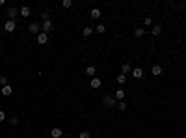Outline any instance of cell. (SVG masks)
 Segmentation results:
<instances>
[{
	"mask_svg": "<svg viewBox=\"0 0 186 138\" xmlns=\"http://www.w3.org/2000/svg\"><path fill=\"white\" fill-rule=\"evenodd\" d=\"M102 103H104V106H108V108H110V106H117V101H115L114 95H106L102 99Z\"/></svg>",
	"mask_w": 186,
	"mask_h": 138,
	"instance_id": "6da1fadb",
	"label": "cell"
},
{
	"mask_svg": "<svg viewBox=\"0 0 186 138\" xmlns=\"http://www.w3.org/2000/svg\"><path fill=\"white\" fill-rule=\"evenodd\" d=\"M15 28H17V23H15V21H6V24H4V30H6L8 34L15 32Z\"/></svg>",
	"mask_w": 186,
	"mask_h": 138,
	"instance_id": "7a4b0ae2",
	"label": "cell"
},
{
	"mask_svg": "<svg viewBox=\"0 0 186 138\" xmlns=\"http://www.w3.org/2000/svg\"><path fill=\"white\" fill-rule=\"evenodd\" d=\"M89 86H91L93 90H97V88H100V86H102V80H100L99 76H93V79L89 80Z\"/></svg>",
	"mask_w": 186,
	"mask_h": 138,
	"instance_id": "3957f363",
	"label": "cell"
},
{
	"mask_svg": "<svg viewBox=\"0 0 186 138\" xmlns=\"http://www.w3.org/2000/svg\"><path fill=\"white\" fill-rule=\"evenodd\" d=\"M28 32L37 35V34H41V26H39V24H36V23H32V24L28 26Z\"/></svg>",
	"mask_w": 186,
	"mask_h": 138,
	"instance_id": "277c9868",
	"label": "cell"
},
{
	"mask_svg": "<svg viewBox=\"0 0 186 138\" xmlns=\"http://www.w3.org/2000/svg\"><path fill=\"white\" fill-rule=\"evenodd\" d=\"M37 43H39V45H45V43H48V34H45V32L37 34Z\"/></svg>",
	"mask_w": 186,
	"mask_h": 138,
	"instance_id": "5b68a950",
	"label": "cell"
},
{
	"mask_svg": "<svg viewBox=\"0 0 186 138\" xmlns=\"http://www.w3.org/2000/svg\"><path fill=\"white\" fill-rule=\"evenodd\" d=\"M50 30H52V23H50V19H48V21H43V24H41V32L48 34Z\"/></svg>",
	"mask_w": 186,
	"mask_h": 138,
	"instance_id": "8992f818",
	"label": "cell"
},
{
	"mask_svg": "<svg viewBox=\"0 0 186 138\" xmlns=\"http://www.w3.org/2000/svg\"><path fill=\"white\" fill-rule=\"evenodd\" d=\"M0 93H2L4 97H9V95H11L13 93V88H11V86H2V90H0Z\"/></svg>",
	"mask_w": 186,
	"mask_h": 138,
	"instance_id": "52a82bcc",
	"label": "cell"
},
{
	"mask_svg": "<svg viewBox=\"0 0 186 138\" xmlns=\"http://www.w3.org/2000/svg\"><path fill=\"white\" fill-rule=\"evenodd\" d=\"M132 76H134L136 80H140V79L143 76V69H142V67H134V69H132Z\"/></svg>",
	"mask_w": 186,
	"mask_h": 138,
	"instance_id": "ba28073f",
	"label": "cell"
},
{
	"mask_svg": "<svg viewBox=\"0 0 186 138\" xmlns=\"http://www.w3.org/2000/svg\"><path fill=\"white\" fill-rule=\"evenodd\" d=\"M19 15V9L17 8H9L8 9V17H9V21H15V17Z\"/></svg>",
	"mask_w": 186,
	"mask_h": 138,
	"instance_id": "9c48e42d",
	"label": "cell"
},
{
	"mask_svg": "<svg viewBox=\"0 0 186 138\" xmlns=\"http://www.w3.org/2000/svg\"><path fill=\"white\" fill-rule=\"evenodd\" d=\"M62 134H63V131L60 129V127H54V129L50 131V136L52 138H62Z\"/></svg>",
	"mask_w": 186,
	"mask_h": 138,
	"instance_id": "30bf717a",
	"label": "cell"
},
{
	"mask_svg": "<svg viewBox=\"0 0 186 138\" xmlns=\"http://www.w3.org/2000/svg\"><path fill=\"white\" fill-rule=\"evenodd\" d=\"M151 73H153V76H160L162 75V65H153V67H151Z\"/></svg>",
	"mask_w": 186,
	"mask_h": 138,
	"instance_id": "8fae6325",
	"label": "cell"
},
{
	"mask_svg": "<svg viewBox=\"0 0 186 138\" xmlns=\"http://www.w3.org/2000/svg\"><path fill=\"white\" fill-rule=\"evenodd\" d=\"M114 97H115V101H123L125 99V90H115V93H114Z\"/></svg>",
	"mask_w": 186,
	"mask_h": 138,
	"instance_id": "7c38bea8",
	"label": "cell"
},
{
	"mask_svg": "<svg viewBox=\"0 0 186 138\" xmlns=\"http://www.w3.org/2000/svg\"><path fill=\"white\" fill-rule=\"evenodd\" d=\"M19 15H21V17H24V19L30 17V8H28V6H22L21 9H19Z\"/></svg>",
	"mask_w": 186,
	"mask_h": 138,
	"instance_id": "4fadbf2b",
	"label": "cell"
},
{
	"mask_svg": "<svg viewBox=\"0 0 186 138\" xmlns=\"http://www.w3.org/2000/svg\"><path fill=\"white\" fill-rule=\"evenodd\" d=\"M89 17H91V19H99V17H100V9H99V8H93L91 13H89Z\"/></svg>",
	"mask_w": 186,
	"mask_h": 138,
	"instance_id": "5bb4252c",
	"label": "cell"
},
{
	"mask_svg": "<svg viewBox=\"0 0 186 138\" xmlns=\"http://www.w3.org/2000/svg\"><path fill=\"white\" fill-rule=\"evenodd\" d=\"M121 73H123V75H128V73H132V67H130V64H123V67H121Z\"/></svg>",
	"mask_w": 186,
	"mask_h": 138,
	"instance_id": "9a60e30c",
	"label": "cell"
},
{
	"mask_svg": "<svg viewBox=\"0 0 186 138\" xmlns=\"http://www.w3.org/2000/svg\"><path fill=\"white\" fill-rule=\"evenodd\" d=\"M151 32H153V35H160V34H162V26H160V24H154Z\"/></svg>",
	"mask_w": 186,
	"mask_h": 138,
	"instance_id": "2e32d148",
	"label": "cell"
},
{
	"mask_svg": "<svg viewBox=\"0 0 186 138\" xmlns=\"http://www.w3.org/2000/svg\"><path fill=\"white\" fill-rule=\"evenodd\" d=\"M86 75H89L93 79V76H95V65H88V67H86Z\"/></svg>",
	"mask_w": 186,
	"mask_h": 138,
	"instance_id": "e0dca14e",
	"label": "cell"
},
{
	"mask_svg": "<svg viewBox=\"0 0 186 138\" xmlns=\"http://www.w3.org/2000/svg\"><path fill=\"white\" fill-rule=\"evenodd\" d=\"M82 34H84V35H86V38H89V35H91V34H93V28H91V26H86V28H84V30H82Z\"/></svg>",
	"mask_w": 186,
	"mask_h": 138,
	"instance_id": "ac0fdd59",
	"label": "cell"
},
{
	"mask_svg": "<svg viewBox=\"0 0 186 138\" xmlns=\"http://www.w3.org/2000/svg\"><path fill=\"white\" fill-rule=\"evenodd\" d=\"M117 82H119V84H125V82H127V75H123V73L117 75Z\"/></svg>",
	"mask_w": 186,
	"mask_h": 138,
	"instance_id": "d6986e66",
	"label": "cell"
},
{
	"mask_svg": "<svg viewBox=\"0 0 186 138\" xmlns=\"http://www.w3.org/2000/svg\"><path fill=\"white\" fill-rule=\"evenodd\" d=\"M143 34H145V30H143V28H136V30H134V35H136V38H142Z\"/></svg>",
	"mask_w": 186,
	"mask_h": 138,
	"instance_id": "ffe728a7",
	"label": "cell"
},
{
	"mask_svg": "<svg viewBox=\"0 0 186 138\" xmlns=\"http://www.w3.org/2000/svg\"><path fill=\"white\" fill-rule=\"evenodd\" d=\"M95 32H99V34H104V32H106V26H104V24H99V26L95 28Z\"/></svg>",
	"mask_w": 186,
	"mask_h": 138,
	"instance_id": "44dd1931",
	"label": "cell"
},
{
	"mask_svg": "<svg viewBox=\"0 0 186 138\" xmlns=\"http://www.w3.org/2000/svg\"><path fill=\"white\" fill-rule=\"evenodd\" d=\"M117 108L121 110V112H123V110H127V103H125V101H119V103H117Z\"/></svg>",
	"mask_w": 186,
	"mask_h": 138,
	"instance_id": "7402d4cb",
	"label": "cell"
},
{
	"mask_svg": "<svg viewBox=\"0 0 186 138\" xmlns=\"http://www.w3.org/2000/svg\"><path fill=\"white\" fill-rule=\"evenodd\" d=\"M63 8H65V9L73 8V0H63Z\"/></svg>",
	"mask_w": 186,
	"mask_h": 138,
	"instance_id": "603a6c76",
	"label": "cell"
},
{
	"mask_svg": "<svg viewBox=\"0 0 186 138\" xmlns=\"http://www.w3.org/2000/svg\"><path fill=\"white\" fill-rule=\"evenodd\" d=\"M0 84H2V86H8V76H6V75H0Z\"/></svg>",
	"mask_w": 186,
	"mask_h": 138,
	"instance_id": "cb8c5ba5",
	"label": "cell"
},
{
	"mask_svg": "<svg viewBox=\"0 0 186 138\" xmlns=\"http://www.w3.org/2000/svg\"><path fill=\"white\" fill-rule=\"evenodd\" d=\"M143 24H145V26H151V24H153V19H151V17H145V19H143Z\"/></svg>",
	"mask_w": 186,
	"mask_h": 138,
	"instance_id": "d4e9b609",
	"label": "cell"
},
{
	"mask_svg": "<svg viewBox=\"0 0 186 138\" xmlns=\"http://www.w3.org/2000/svg\"><path fill=\"white\" fill-rule=\"evenodd\" d=\"M9 123H11V125L15 127V125L19 123V117H15V116H13V117H9Z\"/></svg>",
	"mask_w": 186,
	"mask_h": 138,
	"instance_id": "484cf974",
	"label": "cell"
},
{
	"mask_svg": "<svg viewBox=\"0 0 186 138\" xmlns=\"http://www.w3.org/2000/svg\"><path fill=\"white\" fill-rule=\"evenodd\" d=\"M78 138H89V132H88V131H82V132L78 134Z\"/></svg>",
	"mask_w": 186,
	"mask_h": 138,
	"instance_id": "4316f807",
	"label": "cell"
},
{
	"mask_svg": "<svg viewBox=\"0 0 186 138\" xmlns=\"http://www.w3.org/2000/svg\"><path fill=\"white\" fill-rule=\"evenodd\" d=\"M41 19H43V21H48V13H47V11L41 13Z\"/></svg>",
	"mask_w": 186,
	"mask_h": 138,
	"instance_id": "83f0119b",
	"label": "cell"
},
{
	"mask_svg": "<svg viewBox=\"0 0 186 138\" xmlns=\"http://www.w3.org/2000/svg\"><path fill=\"white\" fill-rule=\"evenodd\" d=\"M6 120V114H4V110H0V121H4Z\"/></svg>",
	"mask_w": 186,
	"mask_h": 138,
	"instance_id": "f1b7e54d",
	"label": "cell"
}]
</instances>
